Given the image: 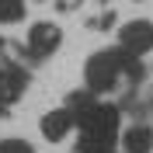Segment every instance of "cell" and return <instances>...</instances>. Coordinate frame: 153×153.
Returning <instances> with one entry per match:
<instances>
[{
  "mask_svg": "<svg viewBox=\"0 0 153 153\" xmlns=\"http://www.w3.org/2000/svg\"><path fill=\"white\" fill-rule=\"evenodd\" d=\"M76 125H80V153H111L115 139H118V108L115 105H84L76 111Z\"/></svg>",
  "mask_w": 153,
  "mask_h": 153,
  "instance_id": "cell-1",
  "label": "cell"
},
{
  "mask_svg": "<svg viewBox=\"0 0 153 153\" xmlns=\"http://www.w3.org/2000/svg\"><path fill=\"white\" fill-rule=\"evenodd\" d=\"M122 63H125V52H115V49H105V52H94L87 59V87L101 94V91H111L118 73H122Z\"/></svg>",
  "mask_w": 153,
  "mask_h": 153,
  "instance_id": "cell-2",
  "label": "cell"
},
{
  "mask_svg": "<svg viewBox=\"0 0 153 153\" xmlns=\"http://www.w3.org/2000/svg\"><path fill=\"white\" fill-rule=\"evenodd\" d=\"M118 38H122V52L129 59L146 56V52L153 49V25L150 21H129V25L118 31Z\"/></svg>",
  "mask_w": 153,
  "mask_h": 153,
  "instance_id": "cell-3",
  "label": "cell"
},
{
  "mask_svg": "<svg viewBox=\"0 0 153 153\" xmlns=\"http://www.w3.org/2000/svg\"><path fill=\"white\" fill-rule=\"evenodd\" d=\"M59 28L56 25H49V21H38V25H31V31H28V52L31 56H38V59H45V56H52L59 49Z\"/></svg>",
  "mask_w": 153,
  "mask_h": 153,
  "instance_id": "cell-4",
  "label": "cell"
},
{
  "mask_svg": "<svg viewBox=\"0 0 153 153\" xmlns=\"http://www.w3.org/2000/svg\"><path fill=\"white\" fill-rule=\"evenodd\" d=\"M25 84H28V76L21 73L18 66H0V108H7L10 101H18L25 94Z\"/></svg>",
  "mask_w": 153,
  "mask_h": 153,
  "instance_id": "cell-5",
  "label": "cell"
},
{
  "mask_svg": "<svg viewBox=\"0 0 153 153\" xmlns=\"http://www.w3.org/2000/svg\"><path fill=\"white\" fill-rule=\"evenodd\" d=\"M70 129H73V115H70L66 108H56V111L42 115V136H45V139H52V143H59Z\"/></svg>",
  "mask_w": 153,
  "mask_h": 153,
  "instance_id": "cell-6",
  "label": "cell"
},
{
  "mask_svg": "<svg viewBox=\"0 0 153 153\" xmlns=\"http://www.w3.org/2000/svg\"><path fill=\"white\" fill-rule=\"evenodd\" d=\"M122 146H125V153H150L153 150V129L150 125H132V129H125Z\"/></svg>",
  "mask_w": 153,
  "mask_h": 153,
  "instance_id": "cell-7",
  "label": "cell"
},
{
  "mask_svg": "<svg viewBox=\"0 0 153 153\" xmlns=\"http://www.w3.org/2000/svg\"><path fill=\"white\" fill-rule=\"evenodd\" d=\"M21 18H25V4L21 0H0V21L4 25H14Z\"/></svg>",
  "mask_w": 153,
  "mask_h": 153,
  "instance_id": "cell-8",
  "label": "cell"
},
{
  "mask_svg": "<svg viewBox=\"0 0 153 153\" xmlns=\"http://www.w3.org/2000/svg\"><path fill=\"white\" fill-rule=\"evenodd\" d=\"M0 153H35L25 139H0Z\"/></svg>",
  "mask_w": 153,
  "mask_h": 153,
  "instance_id": "cell-9",
  "label": "cell"
}]
</instances>
